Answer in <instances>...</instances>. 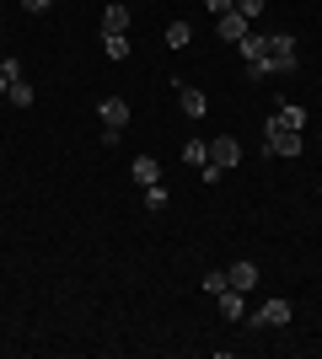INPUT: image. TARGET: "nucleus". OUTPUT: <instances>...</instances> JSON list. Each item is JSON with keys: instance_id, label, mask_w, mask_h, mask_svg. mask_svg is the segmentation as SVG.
Returning a JSON list of instances; mask_svg holds the SVG:
<instances>
[{"instance_id": "nucleus-2", "label": "nucleus", "mask_w": 322, "mask_h": 359, "mask_svg": "<svg viewBox=\"0 0 322 359\" xmlns=\"http://www.w3.org/2000/svg\"><path fill=\"white\" fill-rule=\"evenodd\" d=\"M263 60H269V75H290L295 65H301L295 38H290V32H269V38H263Z\"/></svg>"}, {"instance_id": "nucleus-11", "label": "nucleus", "mask_w": 322, "mask_h": 359, "mask_svg": "<svg viewBox=\"0 0 322 359\" xmlns=\"http://www.w3.org/2000/svg\"><path fill=\"white\" fill-rule=\"evenodd\" d=\"M129 177H135L140 188H151V182H161V166H156V156H135V166H129Z\"/></svg>"}, {"instance_id": "nucleus-16", "label": "nucleus", "mask_w": 322, "mask_h": 359, "mask_svg": "<svg viewBox=\"0 0 322 359\" xmlns=\"http://www.w3.org/2000/svg\"><path fill=\"white\" fill-rule=\"evenodd\" d=\"M145 210H151V215L167 210V188H161V182H151V188H145Z\"/></svg>"}, {"instance_id": "nucleus-25", "label": "nucleus", "mask_w": 322, "mask_h": 359, "mask_svg": "<svg viewBox=\"0 0 322 359\" xmlns=\"http://www.w3.org/2000/svg\"><path fill=\"white\" fill-rule=\"evenodd\" d=\"M0 65H6V54H0Z\"/></svg>"}, {"instance_id": "nucleus-9", "label": "nucleus", "mask_w": 322, "mask_h": 359, "mask_svg": "<svg viewBox=\"0 0 322 359\" xmlns=\"http://www.w3.org/2000/svg\"><path fill=\"white\" fill-rule=\"evenodd\" d=\"M177 107H183L188 118H204V113H210V97H204L199 86H177Z\"/></svg>"}, {"instance_id": "nucleus-1", "label": "nucleus", "mask_w": 322, "mask_h": 359, "mask_svg": "<svg viewBox=\"0 0 322 359\" xmlns=\"http://www.w3.org/2000/svg\"><path fill=\"white\" fill-rule=\"evenodd\" d=\"M301 150H307V140H301V129H290V123L279 118V113H274V118H269V123H263V156H290V161H295Z\"/></svg>"}, {"instance_id": "nucleus-10", "label": "nucleus", "mask_w": 322, "mask_h": 359, "mask_svg": "<svg viewBox=\"0 0 322 359\" xmlns=\"http://www.w3.org/2000/svg\"><path fill=\"white\" fill-rule=\"evenodd\" d=\"M215 306H220V316H226V322H242V316H247V295H242V290H220V295H215Z\"/></svg>"}, {"instance_id": "nucleus-13", "label": "nucleus", "mask_w": 322, "mask_h": 359, "mask_svg": "<svg viewBox=\"0 0 322 359\" xmlns=\"http://www.w3.org/2000/svg\"><path fill=\"white\" fill-rule=\"evenodd\" d=\"M183 161L188 166H204V161H210V145H204V140H188V145H183Z\"/></svg>"}, {"instance_id": "nucleus-15", "label": "nucleus", "mask_w": 322, "mask_h": 359, "mask_svg": "<svg viewBox=\"0 0 322 359\" xmlns=\"http://www.w3.org/2000/svg\"><path fill=\"white\" fill-rule=\"evenodd\" d=\"M279 118L290 123V129H307V107H301V102H285V107H279Z\"/></svg>"}, {"instance_id": "nucleus-18", "label": "nucleus", "mask_w": 322, "mask_h": 359, "mask_svg": "<svg viewBox=\"0 0 322 359\" xmlns=\"http://www.w3.org/2000/svg\"><path fill=\"white\" fill-rule=\"evenodd\" d=\"M220 290H231L226 269H210V273H204V295H220Z\"/></svg>"}, {"instance_id": "nucleus-3", "label": "nucleus", "mask_w": 322, "mask_h": 359, "mask_svg": "<svg viewBox=\"0 0 322 359\" xmlns=\"http://www.w3.org/2000/svg\"><path fill=\"white\" fill-rule=\"evenodd\" d=\"M253 327H290V300H263L253 311Z\"/></svg>"}, {"instance_id": "nucleus-14", "label": "nucleus", "mask_w": 322, "mask_h": 359, "mask_svg": "<svg viewBox=\"0 0 322 359\" xmlns=\"http://www.w3.org/2000/svg\"><path fill=\"white\" fill-rule=\"evenodd\" d=\"M188 38H194L188 22H172V27H167V48H188Z\"/></svg>"}, {"instance_id": "nucleus-6", "label": "nucleus", "mask_w": 322, "mask_h": 359, "mask_svg": "<svg viewBox=\"0 0 322 359\" xmlns=\"http://www.w3.org/2000/svg\"><path fill=\"white\" fill-rule=\"evenodd\" d=\"M113 32H129V6L123 0H107L102 6V38H113Z\"/></svg>"}, {"instance_id": "nucleus-8", "label": "nucleus", "mask_w": 322, "mask_h": 359, "mask_svg": "<svg viewBox=\"0 0 322 359\" xmlns=\"http://www.w3.org/2000/svg\"><path fill=\"white\" fill-rule=\"evenodd\" d=\"M215 32H220L226 43H242V38H247V16H242V11H226V16H215Z\"/></svg>"}, {"instance_id": "nucleus-22", "label": "nucleus", "mask_w": 322, "mask_h": 359, "mask_svg": "<svg viewBox=\"0 0 322 359\" xmlns=\"http://www.w3.org/2000/svg\"><path fill=\"white\" fill-rule=\"evenodd\" d=\"M247 75H253V81H269V60H247Z\"/></svg>"}, {"instance_id": "nucleus-19", "label": "nucleus", "mask_w": 322, "mask_h": 359, "mask_svg": "<svg viewBox=\"0 0 322 359\" xmlns=\"http://www.w3.org/2000/svg\"><path fill=\"white\" fill-rule=\"evenodd\" d=\"M236 48H242V60H263V38H258V32H247Z\"/></svg>"}, {"instance_id": "nucleus-21", "label": "nucleus", "mask_w": 322, "mask_h": 359, "mask_svg": "<svg viewBox=\"0 0 322 359\" xmlns=\"http://www.w3.org/2000/svg\"><path fill=\"white\" fill-rule=\"evenodd\" d=\"M204 11H210V16H226V11H236V0H204Z\"/></svg>"}, {"instance_id": "nucleus-24", "label": "nucleus", "mask_w": 322, "mask_h": 359, "mask_svg": "<svg viewBox=\"0 0 322 359\" xmlns=\"http://www.w3.org/2000/svg\"><path fill=\"white\" fill-rule=\"evenodd\" d=\"M6 91H11V75H6V70H0V97H6Z\"/></svg>"}, {"instance_id": "nucleus-17", "label": "nucleus", "mask_w": 322, "mask_h": 359, "mask_svg": "<svg viewBox=\"0 0 322 359\" xmlns=\"http://www.w3.org/2000/svg\"><path fill=\"white\" fill-rule=\"evenodd\" d=\"M6 97H11L16 107H32V86H27V75H22V81H11V91H6Z\"/></svg>"}, {"instance_id": "nucleus-23", "label": "nucleus", "mask_w": 322, "mask_h": 359, "mask_svg": "<svg viewBox=\"0 0 322 359\" xmlns=\"http://www.w3.org/2000/svg\"><path fill=\"white\" fill-rule=\"evenodd\" d=\"M22 6H27V11H32V16H43V11H48V6H54V0H22Z\"/></svg>"}, {"instance_id": "nucleus-4", "label": "nucleus", "mask_w": 322, "mask_h": 359, "mask_svg": "<svg viewBox=\"0 0 322 359\" xmlns=\"http://www.w3.org/2000/svg\"><path fill=\"white\" fill-rule=\"evenodd\" d=\"M210 161L220 166V172H231V166L242 161V145H236V140L231 135H220V140H210Z\"/></svg>"}, {"instance_id": "nucleus-12", "label": "nucleus", "mask_w": 322, "mask_h": 359, "mask_svg": "<svg viewBox=\"0 0 322 359\" xmlns=\"http://www.w3.org/2000/svg\"><path fill=\"white\" fill-rule=\"evenodd\" d=\"M102 54H107V60H129V32H113V38H102Z\"/></svg>"}, {"instance_id": "nucleus-7", "label": "nucleus", "mask_w": 322, "mask_h": 359, "mask_svg": "<svg viewBox=\"0 0 322 359\" xmlns=\"http://www.w3.org/2000/svg\"><path fill=\"white\" fill-rule=\"evenodd\" d=\"M97 113H102L107 129H129V102H123V97H102V102H97Z\"/></svg>"}, {"instance_id": "nucleus-5", "label": "nucleus", "mask_w": 322, "mask_h": 359, "mask_svg": "<svg viewBox=\"0 0 322 359\" xmlns=\"http://www.w3.org/2000/svg\"><path fill=\"white\" fill-rule=\"evenodd\" d=\"M226 279H231V290H242V295H253V290H258V263H231L226 269Z\"/></svg>"}, {"instance_id": "nucleus-20", "label": "nucleus", "mask_w": 322, "mask_h": 359, "mask_svg": "<svg viewBox=\"0 0 322 359\" xmlns=\"http://www.w3.org/2000/svg\"><path fill=\"white\" fill-rule=\"evenodd\" d=\"M263 6H269V0H236V11H242L247 22H258V16H263Z\"/></svg>"}]
</instances>
